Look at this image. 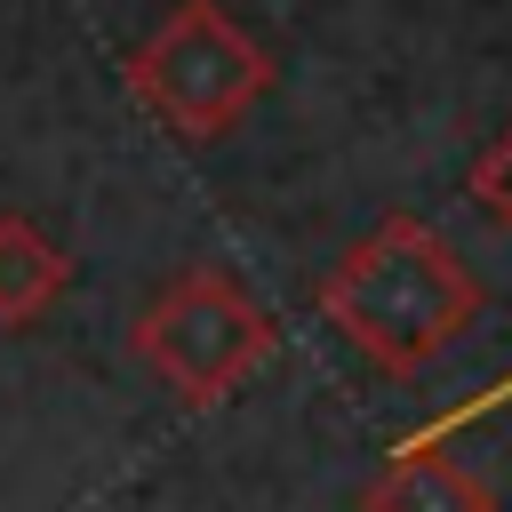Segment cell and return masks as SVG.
Segmentation results:
<instances>
[{
  "label": "cell",
  "instance_id": "8992f818",
  "mask_svg": "<svg viewBox=\"0 0 512 512\" xmlns=\"http://www.w3.org/2000/svg\"><path fill=\"white\" fill-rule=\"evenodd\" d=\"M464 192H472V208H480L488 224L512 232V128H496V136L480 144V160L464 168Z\"/></svg>",
  "mask_w": 512,
  "mask_h": 512
},
{
  "label": "cell",
  "instance_id": "277c9868",
  "mask_svg": "<svg viewBox=\"0 0 512 512\" xmlns=\"http://www.w3.org/2000/svg\"><path fill=\"white\" fill-rule=\"evenodd\" d=\"M360 512H496V496H488V480H480V472H464L456 456H440V448L408 440V448L368 480Z\"/></svg>",
  "mask_w": 512,
  "mask_h": 512
},
{
  "label": "cell",
  "instance_id": "6da1fadb",
  "mask_svg": "<svg viewBox=\"0 0 512 512\" xmlns=\"http://www.w3.org/2000/svg\"><path fill=\"white\" fill-rule=\"evenodd\" d=\"M320 320L384 376H408L480 320V280L424 216H384L320 280Z\"/></svg>",
  "mask_w": 512,
  "mask_h": 512
},
{
  "label": "cell",
  "instance_id": "7a4b0ae2",
  "mask_svg": "<svg viewBox=\"0 0 512 512\" xmlns=\"http://www.w3.org/2000/svg\"><path fill=\"white\" fill-rule=\"evenodd\" d=\"M280 328L272 312L224 272V264H184L128 328V352L184 400V408H216L232 400L264 360H272Z\"/></svg>",
  "mask_w": 512,
  "mask_h": 512
},
{
  "label": "cell",
  "instance_id": "3957f363",
  "mask_svg": "<svg viewBox=\"0 0 512 512\" xmlns=\"http://www.w3.org/2000/svg\"><path fill=\"white\" fill-rule=\"evenodd\" d=\"M272 88V56L216 8V0H176L160 16V32L128 56V96L176 128L184 144H208L224 128H240V112Z\"/></svg>",
  "mask_w": 512,
  "mask_h": 512
},
{
  "label": "cell",
  "instance_id": "5b68a950",
  "mask_svg": "<svg viewBox=\"0 0 512 512\" xmlns=\"http://www.w3.org/2000/svg\"><path fill=\"white\" fill-rule=\"evenodd\" d=\"M72 288V256L16 208H0V328H32Z\"/></svg>",
  "mask_w": 512,
  "mask_h": 512
}]
</instances>
